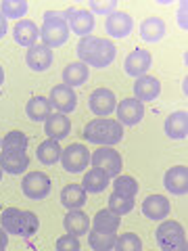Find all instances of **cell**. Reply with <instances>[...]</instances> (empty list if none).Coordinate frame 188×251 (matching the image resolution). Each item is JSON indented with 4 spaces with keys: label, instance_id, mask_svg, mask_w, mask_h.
Returning <instances> with one entry per match:
<instances>
[{
    "label": "cell",
    "instance_id": "3957f363",
    "mask_svg": "<svg viewBox=\"0 0 188 251\" xmlns=\"http://www.w3.org/2000/svg\"><path fill=\"white\" fill-rule=\"evenodd\" d=\"M40 220L34 211L17 209V207H6L0 216V228L6 234H17V237H31L38 232Z\"/></svg>",
    "mask_w": 188,
    "mask_h": 251
},
{
    "label": "cell",
    "instance_id": "2e32d148",
    "mask_svg": "<svg viewBox=\"0 0 188 251\" xmlns=\"http://www.w3.org/2000/svg\"><path fill=\"white\" fill-rule=\"evenodd\" d=\"M163 186L171 195H186L188 193V168L186 166H174L163 176Z\"/></svg>",
    "mask_w": 188,
    "mask_h": 251
},
{
    "label": "cell",
    "instance_id": "d6986e66",
    "mask_svg": "<svg viewBox=\"0 0 188 251\" xmlns=\"http://www.w3.org/2000/svg\"><path fill=\"white\" fill-rule=\"evenodd\" d=\"M0 168L6 174H23L29 168V157L25 151H0Z\"/></svg>",
    "mask_w": 188,
    "mask_h": 251
},
{
    "label": "cell",
    "instance_id": "277c9868",
    "mask_svg": "<svg viewBox=\"0 0 188 251\" xmlns=\"http://www.w3.org/2000/svg\"><path fill=\"white\" fill-rule=\"evenodd\" d=\"M69 36H71V29H69V25H67L65 13L63 11H46L42 27H40L42 44L48 46L50 50L59 49V46H63L69 40Z\"/></svg>",
    "mask_w": 188,
    "mask_h": 251
},
{
    "label": "cell",
    "instance_id": "7a4b0ae2",
    "mask_svg": "<svg viewBox=\"0 0 188 251\" xmlns=\"http://www.w3.org/2000/svg\"><path fill=\"white\" fill-rule=\"evenodd\" d=\"M84 140L98 147H115L123 138V126L117 120L109 117H96L84 126Z\"/></svg>",
    "mask_w": 188,
    "mask_h": 251
},
{
    "label": "cell",
    "instance_id": "60d3db41",
    "mask_svg": "<svg viewBox=\"0 0 188 251\" xmlns=\"http://www.w3.org/2000/svg\"><path fill=\"white\" fill-rule=\"evenodd\" d=\"M6 29H9V23H6V19L0 15V40L4 38V34H6Z\"/></svg>",
    "mask_w": 188,
    "mask_h": 251
},
{
    "label": "cell",
    "instance_id": "ffe728a7",
    "mask_svg": "<svg viewBox=\"0 0 188 251\" xmlns=\"http://www.w3.org/2000/svg\"><path fill=\"white\" fill-rule=\"evenodd\" d=\"M13 38H15V42H17L19 46L31 49V46H36L38 38H40V27H38L34 21H29V19H21V21L15 23Z\"/></svg>",
    "mask_w": 188,
    "mask_h": 251
},
{
    "label": "cell",
    "instance_id": "52a82bcc",
    "mask_svg": "<svg viewBox=\"0 0 188 251\" xmlns=\"http://www.w3.org/2000/svg\"><path fill=\"white\" fill-rule=\"evenodd\" d=\"M61 166L69 174H82V172L90 166V151L80 143L69 145L63 149L61 153Z\"/></svg>",
    "mask_w": 188,
    "mask_h": 251
},
{
    "label": "cell",
    "instance_id": "4316f807",
    "mask_svg": "<svg viewBox=\"0 0 188 251\" xmlns=\"http://www.w3.org/2000/svg\"><path fill=\"white\" fill-rule=\"evenodd\" d=\"M63 84L69 86V88H75V86H82L90 75V67L84 65V63H69V65L63 69Z\"/></svg>",
    "mask_w": 188,
    "mask_h": 251
},
{
    "label": "cell",
    "instance_id": "8992f818",
    "mask_svg": "<svg viewBox=\"0 0 188 251\" xmlns=\"http://www.w3.org/2000/svg\"><path fill=\"white\" fill-rule=\"evenodd\" d=\"M90 163L92 168L100 170L107 178H115L121 174V168H123V159L121 155L115 151L113 147H98L96 151L90 155Z\"/></svg>",
    "mask_w": 188,
    "mask_h": 251
},
{
    "label": "cell",
    "instance_id": "4fadbf2b",
    "mask_svg": "<svg viewBox=\"0 0 188 251\" xmlns=\"http://www.w3.org/2000/svg\"><path fill=\"white\" fill-rule=\"evenodd\" d=\"M50 105L57 109V113H71L75 105H77V94L73 92V88H69L65 84H57L50 90Z\"/></svg>",
    "mask_w": 188,
    "mask_h": 251
},
{
    "label": "cell",
    "instance_id": "484cf974",
    "mask_svg": "<svg viewBox=\"0 0 188 251\" xmlns=\"http://www.w3.org/2000/svg\"><path fill=\"white\" fill-rule=\"evenodd\" d=\"M121 226V216L113 214L111 209H100L92 218V230L96 232H117Z\"/></svg>",
    "mask_w": 188,
    "mask_h": 251
},
{
    "label": "cell",
    "instance_id": "f546056e",
    "mask_svg": "<svg viewBox=\"0 0 188 251\" xmlns=\"http://www.w3.org/2000/svg\"><path fill=\"white\" fill-rule=\"evenodd\" d=\"M109 180H111V178H107L100 170L92 168V170H88V172L84 174L82 186H84L86 193H103L105 188L109 186Z\"/></svg>",
    "mask_w": 188,
    "mask_h": 251
},
{
    "label": "cell",
    "instance_id": "603a6c76",
    "mask_svg": "<svg viewBox=\"0 0 188 251\" xmlns=\"http://www.w3.org/2000/svg\"><path fill=\"white\" fill-rule=\"evenodd\" d=\"M165 134L174 140H184L188 136V113L186 111H174L165 117Z\"/></svg>",
    "mask_w": 188,
    "mask_h": 251
},
{
    "label": "cell",
    "instance_id": "7bdbcfd3",
    "mask_svg": "<svg viewBox=\"0 0 188 251\" xmlns=\"http://www.w3.org/2000/svg\"><path fill=\"white\" fill-rule=\"evenodd\" d=\"M0 180H2V168H0Z\"/></svg>",
    "mask_w": 188,
    "mask_h": 251
},
{
    "label": "cell",
    "instance_id": "d590c367",
    "mask_svg": "<svg viewBox=\"0 0 188 251\" xmlns=\"http://www.w3.org/2000/svg\"><path fill=\"white\" fill-rule=\"evenodd\" d=\"M132 207H134V199H128V197H121V195H111L109 197V207L107 209H111L113 214L117 216H125V214H130Z\"/></svg>",
    "mask_w": 188,
    "mask_h": 251
},
{
    "label": "cell",
    "instance_id": "ba28073f",
    "mask_svg": "<svg viewBox=\"0 0 188 251\" xmlns=\"http://www.w3.org/2000/svg\"><path fill=\"white\" fill-rule=\"evenodd\" d=\"M21 188H23V195H25L27 199L42 201L50 195L52 182L44 172H31V174H25V178H23Z\"/></svg>",
    "mask_w": 188,
    "mask_h": 251
},
{
    "label": "cell",
    "instance_id": "44dd1931",
    "mask_svg": "<svg viewBox=\"0 0 188 251\" xmlns=\"http://www.w3.org/2000/svg\"><path fill=\"white\" fill-rule=\"evenodd\" d=\"M142 214L148 220H155V222H161L165 220L169 214V201L163 195H148L142 201Z\"/></svg>",
    "mask_w": 188,
    "mask_h": 251
},
{
    "label": "cell",
    "instance_id": "7402d4cb",
    "mask_svg": "<svg viewBox=\"0 0 188 251\" xmlns=\"http://www.w3.org/2000/svg\"><path fill=\"white\" fill-rule=\"evenodd\" d=\"M165 34H167V25L161 17H146L140 23V38H142V42L155 44V42L163 40Z\"/></svg>",
    "mask_w": 188,
    "mask_h": 251
},
{
    "label": "cell",
    "instance_id": "9c48e42d",
    "mask_svg": "<svg viewBox=\"0 0 188 251\" xmlns=\"http://www.w3.org/2000/svg\"><path fill=\"white\" fill-rule=\"evenodd\" d=\"M65 13V19H67V25L69 29L73 31L75 36L86 38V36H92V29H94V15L88 9H80V6H69Z\"/></svg>",
    "mask_w": 188,
    "mask_h": 251
},
{
    "label": "cell",
    "instance_id": "f1b7e54d",
    "mask_svg": "<svg viewBox=\"0 0 188 251\" xmlns=\"http://www.w3.org/2000/svg\"><path fill=\"white\" fill-rule=\"evenodd\" d=\"M61 153L63 149L59 147L57 140H50L46 138L44 143H40V147H38V161L44 163V166H54L57 161H61Z\"/></svg>",
    "mask_w": 188,
    "mask_h": 251
},
{
    "label": "cell",
    "instance_id": "cb8c5ba5",
    "mask_svg": "<svg viewBox=\"0 0 188 251\" xmlns=\"http://www.w3.org/2000/svg\"><path fill=\"white\" fill-rule=\"evenodd\" d=\"M86 201H88V193L84 191L82 184H67V186H63V191H61V203L69 211L82 209L86 205Z\"/></svg>",
    "mask_w": 188,
    "mask_h": 251
},
{
    "label": "cell",
    "instance_id": "e575fe53",
    "mask_svg": "<svg viewBox=\"0 0 188 251\" xmlns=\"http://www.w3.org/2000/svg\"><path fill=\"white\" fill-rule=\"evenodd\" d=\"M115 251H142V241L134 232H125L115 241Z\"/></svg>",
    "mask_w": 188,
    "mask_h": 251
},
{
    "label": "cell",
    "instance_id": "30bf717a",
    "mask_svg": "<svg viewBox=\"0 0 188 251\" xmlns=\"http://www.w3.org/2000/svg\"><path fill=\"white\" fill-rule=\"evenodd\" d=\"M88 105H90V111L96 115V117H107V115H111L115 111L117 100H115L113 90H109V88H96V90L90 92Z\"/></svg>",
    "mask_w": 188,
    "mask_h": 251
},
{
    "label": "cell",
    "instance_id": "6da1fadb",
    "mask_svg": "<svg viewBox=\"0 0 188 251\" xmlns=\"http://www.w3.org/2000/svg\"><path fill=\"white\" fill-rule=\"evenodd\" d=\"M75 52H77L80 63H84V65L105 69L115 61L117 49L111 40H107V38L86 36V38H80V42L75 46Z\"/></svg>",
    "mask_w": 188,
    "mask_h": 251
},
{
    "label": "cell",
    "instance_id": "8d00e7d4",
    "mask_svg": "<svg viewBox=\"0 0 188 251\" xmlns=\"http://www.w3.org/2000/svg\"><path fill=\"white\" fill-rule=\"evenodd\" d=\"M88 11L92 15H111L117 11V0H90Z\"/></svg>",
    "mask_w": 188,
    "mask_h": 251
},
{
    "label": "cell",
    "instance_id": "ab89813d",
    "mask_svg": "<svg viewBox=\"0 0 188 251\" xmlns=\"http://www.w3.org/2000/svg\"><path fill=\"white\" fill-rule=\"evenodd\" d=\"M6 245H9V234L0 228V251H6Z\"/></svg>",
    "mask_w": 188,
    "mask_h": 251
},
{
    "label": "cell",
    "instance_id": "5bb4252c",
    "mask_svg": "<svg viewBox=\"0 0 188 251\" xmlns=\"http://www.w3.org/2000/svg\"><path fill=\"white\" fill-rule=\"evenodd\" d=\"M117 109V122L121 126H138L144 117V105L136 99H123Z\"/></svg>",
    "mask_w": 188,
    "mask_h": 251
},
{
    "label": "cell",
    "instance_id": "8fae6325",
    "mask_svg": "<svg viewBox=\"0 0 188 251\" xmlns=\"http://www.w3.org/2000/svg\"><path fill=\"white\" fill-rule=\"evenodd\" d=\"M105 29H107V34L111 38L123 40V38H128L132 34V29H134V19H132L125 11H115V13H111L107 17Z\"/></svg>",
    "mask_w": 188,
    "mask_h": 251
},
{
    "label": "cell",
    "instance_id": "5b68a950",
    "mask_svg": "<svg viewBox=\"0 0 188 251\" xmlns=\"http://www.w3.org/2000/svg\"><path fill=\"white\" fill-rule=\"evenodd\" d=\"M155 237L161 251H188L186 232L182 228V224L176 222V220L161 222L159 228L155 230Z\"/></svg>",
    "mask_w": 188,
    "mask_h": 251
},
{
    "label": "cell",
    "instance_id": "e0dca14e",
    "mask_svg": "<svg viewBox=\"0 0 188 251\" xmlns=\"http://www.w3.org/2000/svg\"><path fill=\"white\" fill-rule=\"evenodd\" d=\"M44 132L48 134L50 140H63L71 132V120L65 113H50L44 122Z\"/></svg>",
    "mask_w": 188,
    "mask_h": 251
},
{
    "label": "cell",
    "instance_id": "ac0fdd59",
    "mask_svg": "<svg viewBox=\"0 0 188 251\" xmlns=\"http://www.w3.org/2000/svg\"><path fill=\"white\" fill-rule=\"evenodd\" d=\"M161 92V82L153 75H140L134 82V99L140 103H151L159 97Z\"/></svg>",
    "mask_w": 188,
    "mask_h": 251
},
{
    "label": "cell",
    "instance_id": "d6a6232c",
    "mask_svg": "<svg viewBox=\"0 0 188 251\" xmlns=\"http://www.w3.org/2000/svg\"><path fill=\"white\" fill-rule=\"evenodd\" d=\"M115 241H117L115 232H96V230L88 232V245L94 251H111L115 247Z\"/></svg>",
    "mask_w": 188,
    "mask_h": 251
},
{
    "label": "cell",
    "instance_id": "836d02e7",
    "mask_svg": "<svg viewBox=\"0 0 188 251\" xmlns=\"http://www.w3.org/2000/svg\"><path fill=\"white\" fill-rule=\"evenodd\" d=\"M25 149H27V136L19 130L9 132L0 143V151H25Z\"/></svg>",
    "mask_w": 188,
    "mask_h": 251
},
{
    "label": "cell",
    "instance_id": "b9f144b4",
    "mask_svg": "<svg viewBox=\"0 0 188 251\" xmlns=\"http://www.w3.org/2000/svg\"><path fill=\"white\" fill-rule=\"evenodd\" d=\"M2 84H4V69L0 67V88H2Z\"/></svg>",
    "mask_w": 188,
    "mask_h": 251
},
{
    "label": "cell",
    "instance_id": "d4e9b609",
    "mask_svg": "<svg viewBox=\"0 0 188 251\" xmlns=\"http://www.w3.org/2000/svg\"><path fill=\"white\" fill-rule=\"evenodd\" d=\"M63 226H65L67 234L82 237V234H88V230H90V218L86 216L82 209H73V211H69V214L65 216Z\"/></svg>",
    "mask_w": 188,
    "mask_h": 251
},
{
    "label": "cell",
    "instance_id": "4dcf8cb0",
    "mask_svg": "<svg viewBox=\"0 0 188 251\" xmlns=\"http://www.w3.org/2000/svg\"><path fill=\"white\" fill-rule=\"evenodd\" d=\"M27 9H29V4L25 0H2V2H0V15H2L4 19L21 21L27 15Z\"/></svg>",
    "mask_w": 188,
    "mask_h": 251
},
{
    "label": "cell",
    "instance_id": "ee69618b",
    "mask_svg": "<svg viewBox=\"0 0 188 251\" xmlns=\"http://www.w3.org/2000/svg\"><path fill=\"white\" fill-rule=\"evenodd\" d=\"M0 143H2V140H0Z\"/></svg>",
    "mask_w": 188,
    "mask_h": 251
},
{
    "label": "cell",
    "instance_id": "9a60e30c",
    "mask_svg": "<svg viewBox=\"0 0 188 251\" xmlns=\"http://www.w3.org/2000/svg\"><path fill=\"white\" fill-rule=\"evenodd\" d=\"M52 50L48 49V46H44V44H36V46H31V49H27V54H25V63H27V67L31 69V72H36V74H42L46 72L50 65H52Z\"/></svg>",
    "mask_w": 188,
    "mask_h": 251
},
{
    "label": "cell",
    "instance_id": "83f0119b",
    "mask_svg": "<svg viewBox=\"0 0 188 251\" xmlns=\"http://www.w3.org/2000/svg\"><path fill=\"white\" fill-rule=\"evenodd\" d=\"M25 113L31 122H46V117L52 113V105L46 97H31L25 105Z\"/></svg>",
    "mask_w": 188,
    "mask_h": 251
},
{
    "label": "cell",
    "instance_id": "7c38bea8",
    "mask_svg": "<svg viewBox=\"0 0 188 251\" xmlns=\"http://www.w3.org/2000/svg\"><path fill=\"white\" fill-rule=\"evenodd\" d=\"M153 67V57L151 52L144 50V49H134L123 61V69L125 74L132 75V77H140V75H146V72Z\"/></svg>",
    "mask_w": 188,
    "mask_h": 251
},
{
    "label": "cell",
    "instance_id": "f35d334b",
    "mask_svg": "<svg viewBox=\"0 0 188 251\" xmlns=\"http://www.w3.org/2000/svg\"><path fill=\"white\" fill-rule=\"evenodd\" d=\"M186 9H188V2L186 0H182V2L178 4V25L186 29L188 27V19H186Z\"/></svg>",
    "mask_w": 188,
    "mask_h": 251
},
{
    "label": "cell",
    "instance_id": "74e56055",
    "mask_svg": "<svg viewBox=\"0 0 188 251\" xmlns=\"http://www.w3.org/2000/svg\"><path fill=\"white\" fill-rule=\"evenodd\" d=\"M57 251H80V239L73 234H63L57 239Z\"/></svg>",
    "mask_w": 188,
    "mask_h": 251
},
{
    "label": "cell",
    "instance_id": "1f68e13d",
    "mask_svg": "<svg viewBox=\"0 0 188 251\" xmlns=\"http://www.w3.org/2000/svg\"><path fill=\"white\" fill-rule=\"evenodd\" d=\"M138 182L132 176H115L113 180V193L115 195H121V197H128V199H134L136 195H138Z\"/></svg>",
    "mask_w": 188,
    "mask_h": 251
}]
</instances>
